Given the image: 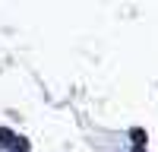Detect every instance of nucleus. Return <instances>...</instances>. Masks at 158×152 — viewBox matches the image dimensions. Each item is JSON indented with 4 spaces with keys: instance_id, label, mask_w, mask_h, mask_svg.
<instances>
[{
    "instance_id": "obj_3",
    "label": "nucleus",
    "mask_w": 158,
    "mask_h": 152,
    "mask_svg": "<svg viewBox=\"0 0 158 152\" xmlns=\"http://www.w3.org/2000/svg\"><path fill=\"white\" fill-rule=\"evenodd\" d=\"M13 152H29V139H25V136H16V143H13Z\"/></svg>"
},
{
    "instance_id": "obj_2",
    "label": "nucleus",
    "mask_w": 158,
    "mask_h": 152,
    "mask_svg": "<svg viewBox=\"0 0 158 152\" xmlns=\"http://www.w3.org/2000/svg\"><path fill=\"white\" fill-rule=\"evenodd\" d=\"M130 139H133V146H146V130H142V127H133V130H130Z\"/></svg>"
},
{
    "instance_id": "obj_4",
    "label": "nucleus",
    "mask_w": 158,
    "mask_h": 152,
    "mask_svg": "<svg viewBox=\"0 0 158 152\" xmlns=\"http://www.w3.org/2000/svg\"><path fill=\"white\" fill-rule=\"evenodd\" d=\"M133 152H146V146H133Z\"/></svg>"
},
{
    "instance_id": "obj_1",
    "label": "nucleus",
    "mask_w": 158,
    "mask_h": 152,
    "mask_svg": "<svg viewBox=\"0 0 158 152\" xmlns=\"http://www.w3.org/2000/svg\"><path fill=\"white\" fill-rule=\"evenodd\" d=\"M13 143H16V133L10 127H0V149H13Z\"/></svg>"
}]
</instances>
